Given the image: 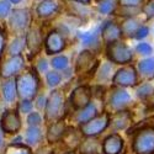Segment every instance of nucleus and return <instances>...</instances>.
<instances>
[{
	"mask_svg": "<svg viewBox=\"0 0 154 154\" xmlns=\"http://www.w3.org/2000/svg\"><path fill=\"white\" fill-rule=\"evenodd\" d=\"M32 107H33V104H32V100H29V99H22L20 105H19V111L21 113H30L32 111Z\"/></svg>",
	"mask_w": 154,
	"mask_h": 154,
	"instance_id": "nucleus-35",
	"label": "nucleus"
},
{
	"mask_svg": "<svg viewBox=\"0 0 154 154\" xmlns=\"http://www.w3.org/2000/svg\"><path fill=\"white\" fill-rule=\"evenodd\" d=\"M79 112L76 113V116H75V121L78 122L79 125H82V123H85L86 121H89V120H91L93 117H95L96 115L99 113L97 112V107L94 105V104H89L88 106H85V107H83V109H80V110H78Z\"/></svg>",
	"mask_w": 154,
	"mask_h": 154,
	"instance_id": "nucleus-20",
	"label": "nucleus"
},
{
	"mask_svg": "<svg viewBox=\"0 0 154 154\" xmlns=\"http://www.w3.org/2000/svg\"><path fill=\"white\" fill-rule=\"evenodd\" d=\"M45 48H46L47 54L60 53L66 48V38L57 30L51 31L45 40Z\"/></svg>",
	"mask_w": 154,
	"mask_h": 154,
	"instance_id": "nucleus-11",
	"label": "nucleus"
},
{
	"mask_svg": "<svg viewBox=\"0 0 154 154\" xmlns=\"http://www.w3.org/2000/svg\"><path fill=\"white\" fill-rule=\"evenodd\" d=\"M40 63H41V64H40V70H46V69H47V62H46L45 59H42Z\"/></svg>",
	"mask_w": 154,
	"mask_h": 154,
	"instance_id": "nucleus-41",
	"label": "nucleus"
},
{
	"mask_svg": "<svg viewBox=\"0 0 154 154\" xmlns=\"http://www.w3.org/2000/svg\"><path fill=\"white\" fill-rule=\"evenodd\" d=\"M26 46V41H25V37L23 36H20V37H16L14 41L11 42V45L9 46V53L11 56H17V54H21L22 49Z\"/></svg>",
	"mask_w": 154,
	"mask_h": 154,
	"instance_id": "nucleus-28",
	"label": "nucleus"
},
{
	"mask_svg": "<svg viewBox=\"0 0 154 154\" xmlns=\"http://www.w3.org/2000/svg\"><path fill=\"white\" fill-rule=\"evenodd\" d=\"M91 96H93V91L90 86H86V85L76 86L70 95V105L75 110H80L90 104Z\"/></svg>",
	"mask_w": 154,
	"mask_h": 154,
	"instance_id": "nucleus-8",
	"label": "nucleus"
},
{
	"mask_svg": "<svg viewBox=\"0 0 154 154\" xmlns=\"http://www.w3.org/2000/svg\"><path fill=\"white\" fill-rule=\"evenodd\" d=\"M64 154H76V153H75L74 150H68L67 153H64Z\"/></svg>",
	"mask_w": 154,
	"mask_h": 154,
	"instance_id": "nucleus-46",
	"label": "nucleus"
},
{
	"mask_svg": "<svg viewBox=\"0 0 154 154\" xmlns=\"http://www.w3.org/2000/svg\"><path fill=\"white\" fill-rule=\"evenodd\" d=\"M42 139V130L40 126H30L25 134V142L29 147H35Z\"/></svg>",
	"mask_w": 154,
	"mask_h": 154,
	"instance_id": "nucleus-19",
	"label": "nucleus"
},
{
	"mask_svg": "<svg viewBox=\"0 0 154 154\" xmlns=\"http://www.w3.org/2000/svg\"><path fill=\"white\" fill-rule=\"evenodd\" d=\"M144 0H117V4L122 8L132 9V8H138L139 5L143 4Z\"/></svg>",
	"mask_w": 154,
	"mask_h": 154,
	"instance_id": "nucleus-34",
	"label": "nucleus"
},
{
	"mask_svg": "<svg viewBox=\"0 0 154 154\" xmlns=\"http://www.w3.org/2000/svg\"><path fill=\"white\" fill-rule=\"evenodd\" d=\"M3 95L6 102H14L17 97V89H16V83L15 79L8 78V80L3 84Z\"/></svg>",
	"mask_w": 154,
	"mask_h": 154,
	"instance_id": "nucleus-22",
	"label": "nucleus"
},
{
	"mask_svg": "<svg viewBox=\"0 0 154 154\" xmlns=\"http://www.w3.org/2000/svg\"><path fill=\"white\" fill-rule=\"evenodd\" d=\"M117 0H100L97 5V11L101 15H110L116 10Z\"/></svg>",
	"mask_w": 154,
	"mask_h": 154,
	"instance_id": "nucleus-27",
	"label": "nucleus"
},
{
	"mask_svg": "<svg viewBox=\"0 0 154 154\" xmlns=\"http://www.w3.org/2000/svg\"><path fill=\"white\" fill-rule=\"evenodd\" d=\"M112 123L116 130H123L130 123V115L127 113V111H123V110L117 111V113L115 115V117L112 120Z\"/></svg>",
	"mask_w": 154,
	"mask_h": 154,
	"instance_id": "nucleus-26",
	"label": "nucleus"
},
{
	"mask_svg": "<svg viewBox=\"0 0 154 154\" xmlns=\"http://www.w3.org/2000/svg\"><path fill=\"white\" fill-rule=\"evenodd\" d=\"M3 139H4V136H3V131L0 130V148L3 147Z\"/></svg>",
	"mask_w": 154,
	"mask_h": 154,
	"instance_id": "nucleus-44",
	"label": "nucleus"
},
{
	"mask_svg": "<svg viewBox=\"0 0 154 154\" xmlns=\"http://www.w3.org/2000/svg\"><path fill=\"white\" fill-rule=\"evenodd\" d=\"M100 36L102 38V41H104L106 45L111 43L113 41H117L122 36L121 26L117 25L116 22H113V21H107L101 26Z\"/></svg>",
	"mask_w": 154,
	"mask_h": 154,
	"instance_id": "nucleus-14",
	"label": "nucleus"
},
{
	"mask_svg": "<svg viewBox=\"0 0 154 154\" xmlns=\"http://www.w3.org/2000/svg\"><path fill=\"white\" fill-rule=\"evenodd\" d=\"M31 21L30 10L27 9H15L10 12V26L15 31H23L29 27Z\"/></svg>",
	"mask_w": 154,
	"mask_h": 154,
	"instance_id": "nucleus-10",
	"label": "nucleus"
},
{
	"mask_svg": "<svg viewBox=\"0 0 154 154\" xmlns=\"http://www.w3.org/2000/svg\"><path fill=\"white\" fill-rule=\"evenodd\" d=\"M154 93V86L149 83H146L143 85H140L138 89H137V95L140 97V99H149Z\"/></svg>",
	"mask_w": 154,
	"mask_h": 154,
	"instance_id": "nucleus-31",
	"label": "nucleus"
},
{
	"mask_svg": "<svg viewBox=\"0 0 154 154\" xmlns=\"http://www.w3.org/2000/svg\"><path fill=\"white\" fill-rule=\"evenodd\" d=\"M143 14L148 19H153L154 17V0H150L148 4H146L143 6Z\"/></svg>",
	"mask_w": 154,
	"mask_h": 154,
	"instance_id": "nucleus-37",
	"label": "nucleus"
},
{
	"mask_svg": "<svg viewBox=\"0 0 154 154\" xmlns=\"http://www.w3.org/2000/svg\"><path fill=\"white\" fill-rule=\"evenodd\" d=\"M149 104H150V106L154 109V93H153V95L149 97Z\"/></svg>",
	"mask_w": 154,
	"mask_h": 154,
	"instance_id": "nucleus-43",
	"label": "nucleus"
},
{
	"mask_svg": "<svg viewBox=\"0 0 154 154\" xmlns=\"http://www.w3.org/2000/svg\"><path fill=\"white\" fill-rule=\"evenodd\" d=\"M125 142L119 133H112L102 140L101 149L104 154H120L123 149Z\"/></svg>",
	"mask_w": 154,
	"mask_h": 154,
	"instance_id": "nucleus-13",
	"label": "nucleus"
},
{
	"mask_svg": "<svg viewBox=\"0 0 154 154\" xmlns=\"http://www.w3.org/2000/svg\"><path fill=\"white\" fill-rule=\"evenodd\" d=\"M66 109V99L60 90H52L45 106V120L47 122H56L62 120Z\"/></svg>",
	"mask_w": 154,
	"mask_h": 154,
	"instance_id": "nucleus-2",
	"label": "nucleus"
},
{
	"mask_svg": "<svg viewBox=\"0 0 154 154\" xmlns=\"http://www.w3.org/2000/svg\"><path fill=\"white\" fill-rule=\"evenodd\" d=\"M21 128V120L17 110H6L0 120V130L4 133L15 134Z\"/></svg>",
	"mask_w": 154,
	"mask_h": 154,
	"instance_id": "nucleus-7",
	"label": "nucleus"
},
{
	"mask_svg": "<svg viewBox=\"0 0 154 154\" xmlns=\"http://www.w3.org/2000/svg\"><path fill=\"white\" fill-rule=\"evenodd\" d=\"M58 10H59V4L57 0H42V2L38 4L36 12L40 17L47 19L49 16L57 14Z\"/></svg>",
	"mask_w": 154,
	"mask_h": 154,
	"instance_id": "nucleus-17",
	"label": "nucleus"
},
{
	"mask_svg": "<svg viewBox=\"0 0 154 154\" xmlns=\"http://www.w3.org/2000/svg\"><path fill=\"white\" fill-rule=\"evenodd\" d=\"M9 2H10L11 4H19V3L21 2V0H9Z\"/></svg>",
	"mask_w": 154,
	"mask_h": 154,
	"instance_id": "nucleus-45",
	"label": "nucleus"
},
{
	"mask_svg": "<svg viewBox=\"0 0 154 154\" xmlns=\"http://www.w3.org/2000/svg\"><path fill=\"white\" fill-rule=\"evenodd\" d=\"M137 82H138V73L136 68L132 66H127V64L121 69H119L112 76V83L120 88L134 86Z\"/></svg>",
	"mask_w": 154,
	"mask_h": 154,
	"instance_id": "nucleus-6",
	"label": "nucleus"
},
{
	"mask_svg": "<svg viewBox=\"0 0 154 154\" xmlns=\"http://www.w3.org/2000/svg\"><path fill=\"white\" fill-rule=\"evenodd\" d=\"M73 2H76V3H80V4H89L91 0H73Z\"/></svg>",
	"mask_w": 154,
	"mask_h": 154,
	"instance_id": "nucleus-42",
	"label": "nucleus"
},
{
	"mask_svg": "<svg viewBox=\"0 0 154 154\" xmlns=\"http://www.w3.org/2000/svg\"><path fill=\"white\" fill-rule=\"evenodd\" d=\"M4 154H32V152H31V148L27 144L14 142V143H11L10 146L6 147Z\"/></svg>",
	"mask_w": 154,
	"mask_h": 154,
	"instance_id": "nucleus-25",
	"label": "nucleus"
},
{
	"mask_svg": "<svg viewBox=\"0 0 154 154\" xmlns=\"http://www.w3.org/2000/svg\"><path fill=\"white\" fill-rule=\"evenodd\" d=\"M100 30L101 27H96L91 31H85V32H79L78 38L84 46H95L99 42V36H100Z\"/></svg>",
	"mask_w": 154,
	"mask_h": 154,
	"instance_id": "nucleus-21",
	"label": "nucleus"
},
{
	"mask_svg": "<svg viewBox=\"0 0 154 154\" xmlns=\"http://www.w3.org/2000/svg\"><path fill=\"white\" fill-rule=\"evenodd\" d=\"M16 89H17V96L21 99H29L32 100L37 91L38 86H40V79H38V74L36 69H30L29 72L19 73L15 78Z\"/></svg>",
	"mask_w": 154,
	"mask_h": 154,
	"instance_id": "nucleus-1",
	"label": "nucleus"
},
{
	"mask_svg": "<svg viewBox=\"0 0 154 154\" xmlns=\"http://www.w3.org/2000/svg\"><path fill=\"white\" fill-rule=\"evenodd\" d=\"M66 131H67V128H66L64 121L59 120V121L52 122L47 130V140L49 143L59 142V140L64 137V134H66Z\"/></svg>",
	"mask_w": 154,
	"mask_h": 154,
	"instance_id": "nucleus-15",
	"label": "nucleus"
},
{
	"mask_svg": "<svg viewBox=\"0 0 154 154\" xmlns=\"http://www.w3.org/2000/svg\"><path fill=\"white\" fill-rule=\"evenodd\" d=\"M106 56H107L110 62H112L115 64L126 66V64L132 62L134 53H133V49L128 45L117 40V41H113L111 43H107Z\"/></svg>",
	"mask_w": 154,
	"mask_h": 154,
	"instance_id": "nucleus-3",
	"label": "nucleus"
},
{
	"mask_svg": "<svg viewBox=\"0 0 154 154\" xmlns=\"http://www.w3.org/2000/svg\"><path fill=\"white\" fill-rule=\"evenodd\" d=\"M25 67V59L21 54L17 56H11L9 59H6L2 68H0V73L4 78H11L14 75H17L19 73H21V70Z\"/></svg>",
	"mask_w": 154,
	"mask_h": 154,
	"instance_id": "nucleus-9",
	"label": "nucleus"
},
{
	"mask_svg": "<svg viewBox=\"0 0 154 154\" xmlns=\"http://www.w3.org/2000/svg\"><path fill=\"white\" fill-rule=\"evenodd\" d=\"M132 148L136 154H154V128L140 130L133 138Z\"/></svg>",
	"mask_w": 154,
	"mask_h": 154,
	"instance_id": "nucleus-5",
	"label": "nucleus"
},
{
	"mask_svg": "<svg viewBox=\"0 0 154 154\" xmlns=\"http://www.w3.org/2000/svg\"><path fill=\"white\" fill-rule=\"evenodd\" d=\"M51 66L56 70H66L69 66V60L66 56H56L51 60Z\"/></svg>",
	"mask_w": 154,
	"mask_h": 154,
	"instance_id": "nucleus-29",
	"label": "nucleus"
},
{
	"mask_svg": "<svg viewBox=\"0 0 154 154\" xmlns=\"http://www.w3.org/2000/svg\"><path fill=\"white\" fill-rule=\"evenodd\" d=\"M46 101H47V99L45 96H40L37 99V107L38 109H43L46 106Z\"/></svg>",
	"mask_w": 154,
	"mask_h": 154,
	"instance_id": "nucleus-39",
	"label": "nucleus"
},
{
	"mask_svg": "<svg viewBox=\"0 0 154 154\" xmlns=\"http://www.w3.org/2000/svg\"><path fill=\"white\" fill-rule=\"evenodd\" d=\"M95 154H97V153H95Z\"/></svg>",
	"mask_w": 154,
	"mask_h": 154,
	"instance_id": "nucleus-48",
	"label": "nucleus"
},
{
	"mask_svg": "<svg viewBox=\"0 0 154 154\" xmlns=\"http://www.w3.org/2000/svg\"><path fill=\"white\" fill-rule=\"evenodd\" d=\"M94 60H95V57H94L93 52H90V51H83L78 56V58H76L75 72L80 74V73H85L88 70H90L93 68Z\"/></svg>",
	"mask_w": 154,
	"mask_h": 154,
	"instance_id": "nucleus-16",
	"label": "nucleus"
},
{
	"mask_svg": "<svg viewBox=\"0 0 154 154\" xmlns=\"http://www.w3.org/2000/svg\"><path fill=\"white\" fill-rule=\"evenodd\" d=\"M139 26H140V23H139V21H138L137 19H134V17H128V19L125 20L123 23L121 25V32H122V35L126 36V37L133 38L134 35H136V32H137V30L139 29Z\"/></svg>",
	"mask_w": 154,
	"mask_h": 154,
	"instance_id": "nucleus-23",
	"label": "nucleus"
},
{
	"mask_svg": "<svg viewBox=\"0 0 154 154\" xmlns=\"http://www.w3.org/2000/svg\"><path fill=\"white\" fill-rule=\"evenodd\" d=\"M138 70L144 76H153L154 75V57L140 60L138 63Z\"/></svg>",
	"mask_w": 154,
	"mask_h": 154,
	"instance_id": "nucleus-24",
	"label": "nucleus"
},
{
	"mask_svg": "<svg viewBox=\"0 0 154 154\" xmlns=\"http://www.w3.org/2000/svg\"><path fill=\"white\" fill-rule=\"evenodd\" d=\"M131 100H132L131 94L128 93L126 89L120 88V89H116L115 91H112L110 100H109V105H110L111 110L117 112V111H121L126 106L130 105Z\"/></svg>",
	"mask_w": 154,
	"mask_h": 154,
	"instance_id": "nucleus-12",
	"label": "nucleus"
},
{
	"mask_svg": "<svg viewBox=\"0 0 154 154\" xmlns=\"http://www.w3.org/2000/svg\"><path fill=\"white\" fill-rule=\"evenodd\" d=\"M27 122H29V126H40L41 122H42V117L38 112H32L31 111L29 117H27Z\"/></svg>",
	"mask_w": 154,
	"mask_h": 154,
	"instance_id": "nucleus-36",
	"label": "nucleus"
},
{
	"mask_svg": "<svg viewBox=\"0 0 154 154\" xmlns=\"http://www.w3.org/2000/svg\"><path fill=\"white\" fill-rule=\"evenodd\" d=\"M97 2H100V0H97Z\"/></svg>",
	"mask_w": 154,
	"mask_h": 154,
	"instance_id": "nucleus-47",
	"label": "nucleus"
},
{
	"mask_svg": "<svg viewBox=\"0 0 154 154\" xmlns=\"http://www.w3.org/2000/svg\"><path fill=\"white\" fill-rule=\"evenodd\" d=\"M11 12V3L9 0H0V19H5Z\"/></svg>",
	"mask_w": 154,
	"mask_h": 154,
	"instance_id": "nucleus-32",
	"label": "nucleus"
},
{
	"mask_svg": "<svg viewBox=\"0 0 154 154\" xmlns=\"http://www.w3.org/2000/svg\"><path fill=\"white\" fill-rule=\"evenodd\" d=\"M111 123L110 113H97L95 117L80 125V133L85 137H95L104 132Z\"/></svg>",
	"mask_w": 154,
	"mask_h": 154,
	"instance_id": "nucleus-4",
	"label": "nucleus"
},
{
	"mask_svg": "<svg viewBox=\"0 0 154 154\" xmlns=\"http://www.w3.org/2000/svg\"><path fill=\"white\" fill-rule=\"evenodd\" d=\"M25 41H26V46L27 48L31 51L33 54L38 53L42 48V37H41V33L38 30L33 29V30H30L29 33L25 36Z\"/></svg>",
	"mask_w": 154,
	"mask_h": 154,
	"instance_id": "nucleus-18",
	"label": "nucleus"
},
{
	"mask_svg": "<svg viewBox=\"0 0 154 154\" xmlns=\"http://www.w3.org/2000/svg\"><path fill=\"white\" fill-rule=\"evenodd\" d=\"M46 80H47L48 86L56 88L62 82V75L58 73V70H51V72H48L46 74Z\"/></svg>",
	"mask_w": 154,
	"mask_h": 154,
	"instance_id": "nucleus-30",
	"label": "nucleus"
},
{
	"mask_svg": "<svg viewBox=\"0 0 154 154\" xmlns=\"http://www.w3.org/2000/svg\"><path fill=\"white\" fill-rule=\"evenodd\" d=\"M4 48H5V36L0 32V56H2Z\"/></svg>",
	"mask_w": 154,
	"mask_h": 154,
	"instance_id": "nucleus-40",
	"label": "nucleus"
},
{
	"mask_svg": "<svg viewBox=\"0 0 154 154\" xmlns=\"http://www.w3.org/2000/svg\"><path fill=\"white\" fill-rule=\"evenodd\" d=\"M148 33H149V29L147 26H142V25H140L133 38H136V40H142V38H144V37L148 36Z\"/></svg>",
	"mask_w": 154,
	"mask_h": 154,
	"instance_id": "nucleus-38",
	"label": "nucleus"
},
{
	"mask_svg": "<svg viewBox=\"0 0 154 154\" xmlns=\"http://www.w3.org/2000/svg\"><path fill=\"white\" fill-rule=\"evenodd\" d=\"M136 52L139 53L140 56H149L153 52V48L149 43L147 42H142V43H138L136 47Z\"/></svg>",
	"mask_w": 154,
	"mask_h": 154,
	"instance_id": "nucleus-33",
	"label": "nucleus"
}]
</instances>
